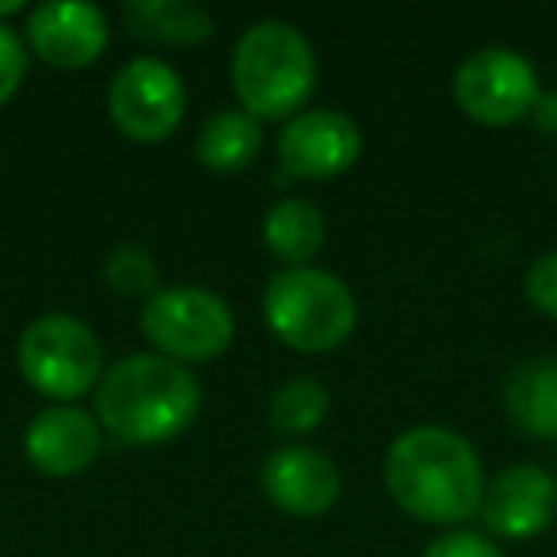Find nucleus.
<instances>
[{"instance_id": "obj_15", "label": "nucleus", "mask_w": 557, "mask_h": 557, "mask_svg": "<svg viewBox=\"0 0 557 557\" xmlns=\"http://www.w3.org/2000/svg\"><path fill=\"white\" fill-rule=\"evenodd\" d=\"M123 24L134 39L161 47H199L214 35V20L187 0H131L123 4Z\"/></svg>"}, {"instance_id": "obj_23", "label": "nucleus", "mask_w": 557, "mask_h": 557, "mask_svg": "<svg viewBox=\"0 0 557 557\" xmlns=\"http://www.w3.org/2000/svg\"><path fill=\"white\" fill-rule=\"evenodd\" d=\"M531 115H534V123H539L542 131H557V92H542Z\"/></svg>"}, {"instance_id": "obj_13", "label": "nucleus", "mask_w": 557, "mask_h": 557, "mask_svg": "<svg viewBox=\"0 0 557 557\" xmlns=\"http://www.w3.org/2000/svg\"><path fill=\"white\" fill-rule=\"evenodd\" d=\"M103 428L81 405H47L24 432V455L47 478H77L96 462Z\"/></svg>"}, {"instance_id": "obj_2", "label": "nucleus", "mask_w": 557, "mask_h": 557, "mask_svg": "<svg viewBox=\"0 0 557 557\" xmlns=\"http://www.w3.org/2000/svg\"><path fill=\"white\" fill-rule=\"evenodd\" d=\"M202 386L191 367L157 351H134L111 363L96 386V420L103 432L131 447L172 443L195 424Z\"/></svg>"}, {"instance_id": "obj_11", "label": "nucleus", "mask_w": 557, "mask_h": 557, "mask_svg": "<svg viewBox=\"0 0 557 557\" xmlns=\"http://www.w3.org/2000/svg\"><path fill=\"white\" fill-rule=\"evenodd\" d=\"M260 488L278 511L295 519H318L336 508L344 493V478L325 450L313 447H278L260 470Z\"/></svg>"}, {"instance_id": "obj_10", "label": "nucleus", "mask_w": 557, "mask_h": 557, "mask_svg": "<svg viewBox=\"0 0 557 557\" xmlns=\"http://www.w3.org/2000/svg\"><path fill=\"white\" fill-rule=\"evenodd\" d=\"M481 523L493 539L523 542L549 531L557 519V478L534 462H519L485 481Z\"/></svg>"}, {"instance_id": "obj_22", "label": "nucleus", "mask_w": 557, "mask_h": 557, "mask_svg": "<svg viewBox=\"0 0 557 557\" xmlns=\"http://www.w3.org/2000/svg\"><path fill=\"white\" fill-rule=\"evenodd\" d=\"M424 557H504V549L496 546L488 534L462 531V527H458V531H447L428 542Z\"/></svg>"}, {"instance_id": "obj_3", "label": "nucleus", "mask_w": 557, "mask_h": 557, "mask_svg": "<svg viewBox=\"0 0 557 557\" xmlns=\"http://www.w3.org/2000/svg\"><path fill=\"white\" fill-rule=\"evenodd\" d=\"M233 92L256 123H287L318 85V54L295 24L260 20L233 47Z\"/></svg>"}, {"instance_id": "obj_12", "label": "nucleus", "mask_w": 557, "mask_h": 557, "mask_svg": "<svg viewBox=\"0 0 557 557\" xmlns=\"http://www.w3.org/2000/svg\"><path fill=\"white\" fill-rule=\"evenodd\" d=\"M27 47L50 70H88L108 50V16L96 4L54 0L27 12Z\"/></svg>"}, {"instance_id": "obj_8", "label": "nucleus", "mask_w": 557, "mask_h": 557, "mask_svg": "<svg viewBox=\"0 0 557 557\" xmlns=\"http://www.w3.org/2000/svg\"><path fill=\"white\" fill-rule=\"evenodd\" d=\"M108 115L119 134L141 141V146L172 138L187 115L184 77L169 62L134 58V62L119 65L111 77Z\"/></svg>"}, {"instance_id": "obj_20", "label": "nucleus", "mask_w": 557, "mask_h": 557, "mask_svg": "<svg viewBox=\"0 0 557 557\" xmlns=\"http://www.w3.org/2000/svg\"><path fill=\"white\" fill-rule=\"evenodd\" d=\"M523 290H527V302H531L542 318L557 321V248L554 252H542L539 260L527 268Z\"/></svg>"}, {"instance_id": "obj_9", "label": "nucleus", "mask_w": 557, "mask_h": 557, "mask_svg": "<svg viewBox=\"0 0 557 557\" xmlns=\"http://www.w3.org/2000/svg\"><path fill=\"white\" fill-rule=\"evenodd\" d=\"M275 153H278V169H283L287 180L321 184V180L344 176L359 161V153H363V131L344 111L310 108L283 123Z\"/></svg>"}, {"instance_id": "obj_17", "label": "nucleus", "mask_w": 557, "mask_h": 557, "mask_svg": "<svg viewBox=\"0 0 557 557\" xmlns=\"http://www.w3.org/2000/svg\"><path fill=\"white\" fill-rule=\"evenodd\" d=\"M263 149V126L245 111H214L195 134V157L218 176L248 169Z\"/></svg>"}, {"instance_id": "obj_18", "label": "nucleus", "mask_w": 557, "mask_h": 557, "mask_svg": "<svg viewBox=\"0 0 557 557\" xmlns=\"http://www.w3.org/2000/svg\"><path fill=\"white\" fill-rule=\"evenodd\" d=\"M329 417V389L310 374L283 382L271 394V428L283 435H310Z\"/></svg>"}, {"instance_id": "obj_16", "label": "nucleus", "mask_w": 557, "mask_h": 557, "mask_svg": "<svg viewBox=\"0 0 557 557\" xmlns=\"http://www.w3.org/2000/svg\"><path fill=\"white\" fill-rule=\"evenodd\" d=\"M325 214L310 199H295L290 195V199H278L263 214V245L287 268H310L313 256L325 248Z\"/></svg>"}, {"instance_id": "obj_19", "label": "nucleus", "mask_w": 557, "mask_h": 557, "mask_svg": "<svg viewBox=\"0 0 557 557\" xmlns=\"http://www.w3.org/2000/svg\"><path fill=\"white\" fill-rule=\"evenodd\" d=\"M103 283L115 290L119 298H149L157 295V283H161V271H157V260L146 252L141 245H119L111 248V256L103 260Z\"/></svg>"}, {"instance_id": "obj_14", "label": "nucleus", "mask_w": 557, "mask_h": 557, "mask_svg": "<svg viewBox=\"0 0 557 557\" xmlns=\"http://www.w3.org/2000/svg\"><path fill=\"white\" fill-rule=\"evenodd\" d=\"M508 420L531 440H557V359L539 356L516 363L504 382Z\"/></svg>"}, {"instance_id": "obj_1", "label": "nucleus", "mask_w": 557, "mask_h": 557, "mask_svg": "<svg viewBox=\"0 0 557 557\" xmlns=\"http://www.w3.org/2000/svg\"><path fill=\"white\" fill-rule=\"evenodd\" d=\"M389 500L428 527H458L481 511L485 466L473 443L443 424H417L401 432L386 450Z\"/></svg>"}, {"instance_id": "obj_5", "label": "nucleus", "mask_w": 557, "mask_h": 557, "mask_svg": "<svg viewBox=\"0 0 557 557\" xmlns=\"http://www.w3.org/2000/svg\"><path fill=\"white\" fill-rule=\"evenodd\" d=\"M16 363L24 382L50 405H73L103 379V344L81 318L42 313L20 333Z\"/></svg>"}, {"instance_id": "obj_6", "label": "nucleus", "mask_w": 557, "mask_h": 557, "mask_svg": "<svg viewBox=\"0 0 557 557\" xmlns=\"http://www.w3.org/2000/svg\"><path fill=\"white\" fill-rule=\"evenodd\" d=\"M237 321L225 298L202 287H161L141 306V336L172 363H210L233 344Z\"/></svg>"}, {"instance_id": "obj_21", "label": "nucleus", "mask_w": 557, "mask_h": 557, "mask_svg": "<svg viewBox=\"0 0 557 557\" xmlns=\"http://www.w3.org/2000/svg\"><path fill=\"white\" fill-rule=\"evenodd\" d=\"M27 77V47L9 24H0V108L20 92Z\"/></svg>"}, {"instance_id": "obj_4", "label": "nucleus", "mask_w": 557, "mask_h": 557, "mask_svg": "<svg viewBox=\"0 0 557 557\" xmlns=\"http://www.w3.org/2000/svg\"><path fill=\"white\" fill-rule=\"evenodd\" d=\"M356 298L348 283L321 268H283L263 287V321L287 344L306 356L333 351L356 333Z\"/></svg>"}, {"instance_id": "obj_7", "label": "nucleus", "mask_w": 557, "mask_h": 557, "mask_svg": "<svg viewBox=\"0 0 557 557\" xmlns=\"http://www.w3.org/2000/svg\"><path fill=\"white\" fill-rule=\"evenodd\" d=\"M450 92H455V103L466 119H473L478 126L504 131V126H516L519 119L531 115L542 85L523 54L508 47H485L462 58L455 81H450Z\"/></svg>"}, {"instance_id": "obj_24", "label": "nucleus", "mask_w": 557, "mask_h": 557, "mask_svg": "<svg viewBox=\"0 0 557 557\" xmlns=\"http://www.w3.org/2000/svg\"><path fill=\"white\" fill-rule=\"evenodd\" d=\"M24 12H27L24 0H4V4H0V24H4L9 16H24Z\"/></svg>"}]
</instances>
